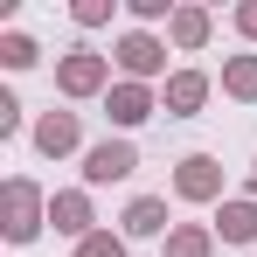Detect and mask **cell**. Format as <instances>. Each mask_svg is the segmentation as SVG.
<instances>
[{
    "instance_id": "6da1fadb",
    "label": "cell",
    "mask_w": 257,
    "mask_h": 257,
    "mask_svg": "<svg viewBox=\"0 0 257 257\" xmlns=\"http://www.w3.org/2000/svg\"><path fill=\"white\" fill-rule=\"evenodd\" d=\"M0 209H7L0 229H7L14 243H28V236L42 229V188H35V181H7V188H0Z\"/></svg>"
},
{
    "instance_id": "7a4b0ae2",
    "label": "cell",
    "mask_w": 257,
    "mask_h": 257,
    "mask_svg": "<svg viewBox=\"0 0 257 257\" xmlns=\"http://www.w3.org/2000/svg\"><path fill=\"white\" fill-rule=\"evenodd\" d=\"M132 167H139V153H132L125 139H104V146H90V153H84V181H90V188H104V181H125Z\"/></svg>"
},
{
    "instance_id": "3957f363",
    "label": "cell",
    "mask_w": 257,
    "mask_h": 257,
    "mask_svg": "<svg viewBox=\"0 0 257 257\" xmlns=\"http://www.w3.org/2000/svg\"><path fill=\"white\" fill-rule=\"evenodd\" d=\"M56 84L70 90V97H90V90H104V56H90V49H70V56H63V70H56Z\"/></svg>"
},
{
    "instance_id": "277c9868",
    "label": "cell",
    "mask_w": 257,
    "mask_h": 257,
    "mask_svg": "<svg viewBox=\"0 0 257 257\" xmlns=\"http://www.w3.org/2000/svg\"><path fill=\"white\" fill-rule=\"evenodd\" d=\"M174 188H181L188 202H209L215 188H222V167H215L209 153H188V160H181V174H174Z\"/></svg>"
},
{
    "instance_id": "5b68a950",
    "label": "cell",
    "mask_w": 257,
    "mask_h": 257,
    "mask_svg": "<svg viewBox=\"0 0 257 257\" xmlns=\"http://www.w3.org/2000/svg\"><path fill=\"white\" fill-rule=\"evenodd\" d=\"M118 63H125V77H132V84H139V77H153V70L167 63V49L153 42V35H125V42H118Z\"/></svg>"
},
{
    "instance_id": "8992f818",
    "label": "cell",
    "mask_w": 257,
    "mask_h": 257,
    "mask_svg": "<svg viewBox=\"0 0 257 257\" xmlns=\"http://www.w3.org/2000/svg\"><path fill=\"white\" fill-rule=\"evenodd\" d=\"M104 104H111V118H118V125H139V118H153V90H146V84H118Z\"/></svg>"
},
{
    "instance_id": "52a82bcc",
    "label": "cell",
    "mask_w": 257,
    "mask_h": 257,
    "mask_svg": "<svg viewBox=\"0 0 257 257\" xmlns=\"http://www.w3.org/2000/svg\"><path fill=\"white\" fill-rule=\"evenodd\" d=\"M202 97H209V77H202V70H181V77H167V111H174V118H188Z\"/></svg>"
},
{
    "instance_id": "ba28073f",
    "label": "cell",
    "mask_w": 257,
    "mask_h": 257,
    "mask_svg": "<svg viewBox=\"0 0 257 257\" xmlns=\"http://www.w3.org/2000/svg\"><path fill=\"white\" fill-rule=\"evenodd\" d=\"M49 222H56L63 236L84 243V236H90V202H84V195H56V202H49Z\"/></svg>"
},
{
    "instance_id": "9c48e42d",
    "label": "cell",
    "mask_w": 257,
    "mask_h": 257,
    "mask_svg": "<svg viewBox=\"0 0 257 257\" xmlns=\"http://www.w3.org/2000/svg\"><path fill=\"white\" fill-rule=\"evenodd\" d=\"M167 229V202H153V195H139L125 209V236H160Z\"/></svg>"
},
{
    "instance_id": "30bf717a",
    "label": "cell",
    "mask_w": 257,
    "mask_h": 257,
    "mask_svg": "<svg viewBox=\"0 0 257 257\" xmlns=\"http://www.w3.org/2000/svg\"><path fill=\"white\" fill-rule=\"evenodd\" d=\"M35 146H42V153H70V146H77V118H70V111H49L42 125H35Z\"/></svg>"
},
{
    "instance_id": "8fae6325",
    "label": "cell",
    "mask_w": 257,
    "mask_h": 257,
    "mask_svg": "<svg viewBox=\"0 0 257 257\" xmlns=\"http://www.w3.org/2000/svg\"><path fill=\"white\" fill-rule=\"evenodd\" d=\"M229 243H250L257 236V202H222V222H215Z\"/></svg>"
},
{
    "instance_id": "7c38bea8",
    "label": "cell",
    "mask_w": 257,
    "mask_h": 257,
    "mask_svg": "<svg viewBox=\"0 0 257 257\" xmlns=\"http://www.w3.org/2000/svg\"><path fill=\"white\" fill-rule=\"evenodd\" d=\"M222 90H229V97H257V56H229Z\"/></svg>"
},
{
    "instance_id": "4fadbf2b",
    "label": "cell",
    "mask_w": 257,
    "mask_h": 257,
    "mask_svg": "<svg viewBox=\"0 0 257 257\" xmlns=\"http://www.w3.org/2000/svg\"><path fill=\"white\" fill-rule=\"evenodd\" d=\"M174 42L202 49V42H209V14H202V7H181V14H174Z\"/></svg>"
},
{
    "instance_id": "5bb4252c",
    "label": "cell",
    "mask_w": 257,
    "mask_h": 257,
    "mask_svg": "<svg viewBox=\"0 0 257 257\" xmlns=\"http://www.w3.org/2000/svg\"><path fill=\"white\" fill-rule=\"evenodd\" d=\"M167 257H209V229H195V222L174 229V236H167Z\"/></svg>"
},
{
    "instance_id": "9a60e30c",
    "label": "cell",
    "mask_w": 257,
    "mask_h": 257,
    "mask_svg": "<svg viewBox=\"0 0 257 257\" xmlns=\"http://www.w3.org/2000/svg\"><path fill=\"white\" fill-rule=\"evenodd\" d=\"M0 63H7V70H28V63H35V42H28V35H0Z\"/></svg>"
},
{
    "instance_id": "2e32d148",
    "label": "cell",
    "mask_w": 257,
    "mask_h": 257,
    "mask_svg": "<svg viewBox=\"0 0 257 257\" xmlns=\"http://www.w3.org/2000/svg\"><path fill=\"white\" fill-rule=\"evenodd\" d=\"M77 257H125V236H104V229H97V236L77 243Z\"/></svg>"
},
{
    "instance_id": "e0dca14e",
    "label": "cell",
    "mask_w": 257,
    "mask_h": 257,
    "mask_svg": "<svg viewBox=\"0 0 257 257\" xmlns=\"http://www.w3.org/2000/svg\"><path fill=\"white\" fill-rule=\"evenodd\" d=\"M236 28H243V35H257V0H250V7H236Z\"/></svg>"
}]
</instances>
